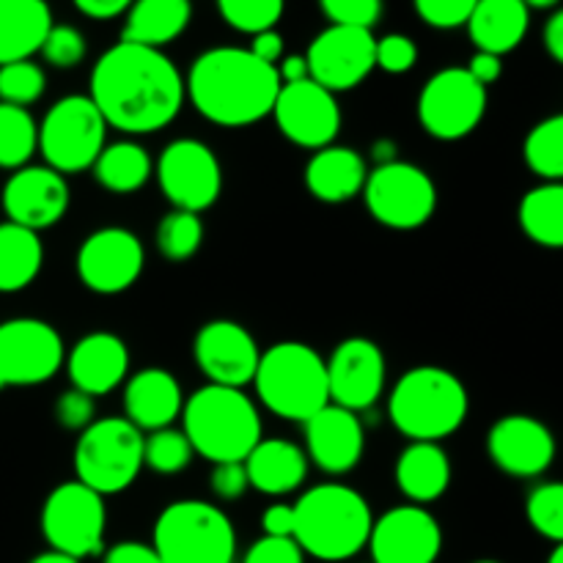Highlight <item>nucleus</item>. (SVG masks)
I'll list each match as a JSON object with an SVG mask.
<instances>
[{
  "instance_id": "7c9ffc66",
  "label": "nucleus",
  "mask_w": 563,
  "mask_h": 563,
  "mask_svg": "<svg viewBox=\"0 0 563 563\" xmlns=\"http://www.w3.org/2000/svg\"><path fill=\"white\" fill-rule=\"evenodd\" d=\"M190 20V0H135L126 11L121 42L163 49L187 31Z\"/></svg>"
},
{
  "instance_id": "0eeeda50",
  "label": "nucleus",
  "mask_w": 563,
  "mask_h": 563,
  "mask_svg": "<svg viewBox=\"0 0 563 563\" xmlns=\"http://www.w3.org/2000/svg\"><path fill=\"white\" fill-rule=\"evenodd\" d=\"M165 563H234L236 531L209 500H176L159 511L154 542Z\"/></svg>"
},
{
  "instance_id": "3c124183",
  "label": "nucleus",
  "mask_w": 563,
  "mask_h": 563,
  "mask_svg": "<svg viewBox=\"0 0 563 563\" xmlns=\"http://www.w3.org/2000/svg\"><path fill=\"white\" fill-rule=\"evenodd\" d=\"M102 563H165L152 544L119 542L104 553Z\"/></svg>"
},
{
  "instance_id": "f03ea898",
  "label": "nucleus",
  "mask_w": 563,
  "mask_h": 563,
  "mask_svg": "<svg viewBox=\"0 0 563 563\" xmlns=\"http://www.w3.org/2000/svg\"><path fill=\"white\" fill-rule=\"evenodd\" d=\"M187 99L218 126H251L273 115L280 91L278 69L251 49L212 47L192 60L185 77Z\"/></svg>"
},
{
  "instance_id": "49530a36",
  "label": "nucleus",
  "mask_w": 563,
  "mask_h": 563,
  "mask_svg": "<svg viewBox=\"0 0 563 563\" xmlns=\"http://www.w3.org/2000/svg\"><path fill=\"white\" fill-rule=\"evenodd\" d=\"M97 407H93V396L82 394V390L69 388L66 394H60L55 399V421L60 423L69 432H82V429L91 427L97 418H93Z\"/></svg>"
},
{
  "instance_id": "864d4df0",
  "label": "nucleus",
  "mask_w": 563,
  "mask_h": 563,
  "mask_svg": "<svg viewBox=\"0 0 563 563\" xmlns=\"http://www.w3.org/2000/svg\"><path fill=\"white\" fill-rule=\"evenodd\" d=\"M251 49L253 55H256L258 60H264V64H269V66H278L280 64V58H284V49H286V42H284V36H280L278 31H262V33H256V36H253V42H251Z\"/></svg>"
},
{
  "instance_id": "b1692460",
  "label": "nucleus",
  "mask_w": 563,
  "mask_h": 563,
  "mask_svg": "<svg viewBox=\"0 0 563 563\" xmlns=\"http://www.w3.org/2000/svg\"><path fill=\"white\" fill-rule=\"evenodd\" d=\"M66 374L71 388L88 396H108L126 383L130 374V346L108 330L88 333L66 352Z\"/></svg>"
},
{
  "instance_id": "c9c22d12",
  "label": "nucleus",
  "mask_w": 563,
  "mask_h": 563,
  "mask_svg": "<svg viewBox=\"0 0 563 563\" xmlns=\"http://www.w3.org/2000/svg\"><path fill=\"white\" fill-rule=\"evenodd\" d=\"M522 157L542 181H563V113L548 115L531 126L522 143Z\"/></svg>"
},
{
  "instance_id": "4d7b16f0",
  "label": "nucleus",
  "mask_w": 563,
  "mask_h": 563,
  "mask_svg": "<svg viewBox=\"0 0 563 563\" xmlns=\"http://www.w3.org/2000/svg\"><path fill=\"white\" fill-rule=\"evenodd\" d=\"M278 69V77H280V86H289V82H302L308 80V60L306 55H284L280 58V64L275 66Z\"/></svg>"
},
{
  "instance_id": "bf43d9fd",
  "label": "nucleus",
  "mask_w": 563,
  "mask_h": 563,
  "mask_svg": "<svg viewBox=\"0 0 563 563\" xmlns=\"http://www.w3.org/2000/svg\"><path fill=\"white\" fill-rule=\"evenodd\" d=\"M528 9H537V11H550L561 3V0H522Z\"/></svg>"
},
{
  "instance_id": "e433bc0d",
  "label": "nucleus",
  "mask_w": 563,
  "mask_h": 563,
  "mask_svg": "<svg viewBox=\"0 0 563 563\" xmlns=\"http://www.w3.org/2000/svg\"><path fill=\"white\" fill-rule=\"evenodd\" d=\"M154 245H157L159 256L170 264H185L201 251L203 245V223L201 214L174 212L165 214L157 225V234H154Z\"/></svg>"
},
{
  "instance_id": "39448f33",
  "label": "nucleus",
  "mask_w": 563,
  "mask_h": 563,
  "mask_svg": "<svg viewBox=\"0 0 563 563\" xmlns=\"http://www.w3.org/2000/svg\"><path fill=\"white\" fill-rule=\"evenodd\" d=\"M181 432L192 454L212 465L245 462L262 440V416L245 390L207 383L185 401Z\"/></svg>"
},
{
  "instance_id": "6ab92c4d",
  "label": "nucleus",
  "mask_w": 563,
  "mask_h": 563,
  "mask_svg": "<svg viewBox=\"0 0 563 563\" xmlns=\"http://www.w3.org/2000/svg\"><path fill=\"white\" fill-rule=\"evenodd\" d=\"M192 357L209 385L242 390L245 385H253L262 350L251 330L242 328L240 322L212 319L192 339Z\"/></svg>"
},
{
  "instance_id": "5fc2aeb1",
  "label": "nucleus",
  "mask_w": 563,
  "mask_h": 563,
  "mask_svg": "<svg viewBox=\"0 0 563 563\" xmlns=\"http://www.w3.org/2000/svg\"><path fill=\"white\" fill-rule=\"evenodd\" d=\"M71 3L88 20H113V16L126 14L135 0H71Z\"/></svg>"
},
{
  "instance_id": "aec40b11",
  "label": "nucleus",
  "mask_w": 563,
  "mask_h": 563,
  "mask_svg": "<svg viewBox=\"0 0 563 563\" xmlns=\"http://www.w3.org/2000/svg\"><path fill=\"white\" fill-rule=\"evenodd\" d=\"M328 390L330 405L344 410L363 412L379 401L388 383L385 355L372 339L352 335L344 339L328 357Z\"/></svg>"
},
{
  "instance_id": "c756f323",
  "label": "nucleus",
  "mask_w": 563,
  "mask_h": 563,
  "mask_svg": "<svg viewBox=\"0 0 563 563\" xmlns=\"http://www.w3.org/2000/svg\"><path fill=\"white\" fill-rule=\"evenodd\" d=\"M53 25L47 0H0V66L33 58Z\"/></svg>"
},
{
  "instance_id": "2f4dec72",
  "label": "nucleus",
  "mask_w": 563,
  "mask_h": 563,
  "mask_svg": "<svg viewBox=\"0 0 563 563\" xmlns=\"http://www.w3.org/2000/svg\"><path fill=\"white\" fill-rule=\"evenodd\" d=\"M44 245L36 231L16 223H0V295H16L38 278Z\"/></svg>"
},
{
  "instance_id": "f704fd0d",
  "label": "nucleus",
  "mask_w": 563,
  "mask_h": 563,
  "mask_svg": "<svg viewBox=\"0 0 563 563\" xmlns=\"http://www.w3.org/2000/svg\"><path fill=\"white\" fill-rule=\"evenodd\" d=\"M38 152V124L27 108L0 102V168L20 170Z\"/></svg>"
},
{
  "instance_id": "c03bdc74",
  "label": "nucleus",
  "mask_w": 563,
  "mask_h": 563,
  "mask_svg": "<svg viewBox=\"0 0 563 563\" xmlns=\"http://www.w3.org/2000/svg\"><path fill=\"white\" fill-rule=\"evenodd\" d=\"M476 3L478 0H412L416 14L429 27H438V31H451V27L467 25Z\"/></svg>"
},
{
  "instance_id": "393cba45",
  "label": "nucleus",
  "mask_w": 563,
  "mask_h": 563,
  "mask_svg": "<svg viewBox=\"0 0 563 563\" xmlns=\"http://www.w3.org/2000/svg\"><path fill=\"white\" fill-rule=\"evenodd\" d=\"M185 410L181 385L168 368H141L124 383V418L143 434L174 427Z\"/></svg>"
},
{
  "instance_id": "052dcab7",
  "label": "nucleus",
  "mask_w": 563,
  "mask_h": 563,
  "mask_svg": "<svg viewBox=\"0 0 563 563\" xmlns=\"http://www.w3.org/2000/svg\"><path fill=\"white\" fill-rule=\"evenodd\" d=\"M548 563H563V544H555L553 553H550Z\"/></svg>"
},
{
  "instance_id": "6e6d98bb",
  "label": "nucleus",
  "mask_w": 563,
  "mask_h": 563,
  "mask_svg": "<svg viewBox=\"0 0 563 563\" xmlns=\"http://www.w3.org/2000/svg\"><path fill=\"white\" fill-rule=\"evenodd\" d=\"M544 49L550 53V58L559 60L563 66V9H555L550 14V20L544 22Z\"/></svg>"
},
{
  "instance_id": "680f3d73",
  "label": "nucleus",
  "mask_w": 563,
  "mask_h": 563,
  "mask_svg": "<svg viewBox=\"0 0 563 563\" xmlns=\"http://www.w3.org/2000/svg\"><path fill=\"white\" fill-rule=\"evenodd\" d=\"M473 563H500V561H493V559H482V561H473Z\"/></svg>"
},
{
  "instance_id": "8fccbe9b",
  "label": "nucleus",
  "mask_w": 563,
  "mask_h": 563,
  "mask_svg": "<svg viewBox=\"0 0 563 563\" xmlns=\"http://www.w3.org/2000/svg\"><path fill=\"white\" fill-rule=\"evenodd\" d=\"M295 506L289 504H273L264 509L262 528L264 537H278V539H295Z\"/></svg>"
},
{
  "instance_id": "9d476101",
  "label": "nucleus",
  "mask_w": 563,
  "mask_h": 563,
  "mask_svg": "<svg viewBox=\"0 0 563 563\" xmlns=\"http://www.w3.org/2000/svg\"><path fill=\"white\" fill-rule=\"evenodd\" d=\"M38 526L49 550H58L77 561L104 553V528H108L104 498L77 478L58 484L47 495Z\"/></svg>"
},
{
  "instance_id": "9b49d317",
  "label": "nucleus",
  "mask_w": 563,
  "mask_h": 563,
  "mask_svg": "<svg viewBox=\"0 0 563 563\" xmlns=\"http://www.w3.org/2000/svg\"><path fill=\"white\" fill-rule=\"evenodd\" d=\"M363 201L368 214L385 229L416 231L434 218L438 185L418 165L394 159L368 170Z\"/></svg>"
},
{
  "instance_id": "37998d69",
  "label": "nucleus",
  "mask_w": 563,
  "mask_h": 563,
  "mask_svg": "<svg viewBox=\"0 0 563 563\" xmlns=\"http://www.w3.org/2000/svg\"><path fill=\"white\" fill-rule=\"evenodd\" d=\"M319 9L328 16L330 25L372 31L383 16V0H319Z\"/></svg>"
},
{
  "instance_id": "bb28decb",
  "label": "nucleus",
  "mask_w": 563,
  "mask_h": 563,
  "mask_svg": "<svg viewBox=\"0 0 563 563\" xmlns=\"http://www.w3.org/2000/svg\"><path fill=\"white\" fill-rule=\"evenodd\" d=\"M245 471L253 489L269 498H284L300 489L308 478V456L291 440L262 438L256 449L247 454Z\"/></svg>"
},
{
  "instance_id": "c85d7f7f",
  "label": "nucleus",
  "mask_w": 563,
  "mask_h": 563,
  "mask_svg": "<svg viewBox=\"0 0 563 563\" xmlns=\"http://www.w3.org/2000/svg\"><path fill=\"white\" fill-rule=\"evenodd\" d=\"M396 487L410 504L427 506L451 487V460L440 443H410L396 460Z\"/></svg>"
},
{
  "instance_id": "ea45409f",
  "label": "nucleus",
  "mask_w": 563,
  "mask_h": 563,
  "mask_svg": "<svg viewBox=\"0 0 563 563\" xmlns=\"http://www.w3.org/2000/svg\"><path fill=\"white\" fill-rule=\"evenodd\" d=\"M286 0H218V11L234 31L256 36L262 31H273L280 22Z\"/></svg>"
},
{
  "instance_id": "cd10ccee",
  "label": "nucleus",
  "mask_w": 563,
  "mask_h": 563,
  "mask_svg": "<svg viewBox=\"0 0 563 563\" xmlns=\"http://www.w3.org/2000/svg\"><path fill=\"white\" fill-rule=\"evenodd\" d=\"M465 27L478 53H493L504 58L528 36L531 9L522 0H478Z\"/></svg>"
},
{
  "instance_id": "13d9d810",
  "label": "nucleus",
  "mask_w": 563,
  "mask_h": 563,
  "mask_svg": "<svg viewBox=\"0 0 563 563\" xmlns=\"http://www.w3.org/2000/svg\"><path fill=\"white\" fill-rule=\"evenodd\" d=\"M27 563H80V561L71 559V555L58 553V550H47V553H38L36 559H31Z\"/></svg>"
},
{
  "instance_id": "4c0bfd02",
  "label": "nucleus",
  "mask_w": 563,
  "mask_h": 563,
  "mask_svg": "<svg viewBox=\"0 0 563 563\" xmlns=\"http://www.w3.org/2000/svg\"><path fill=\"white\" fill-rule=\"evenodd\" d=\"M192 462V445L181 429H159L143 440V467L159 476H176Z\"/></svg>"
},
{
  "instance_id": "a19ab883",
  "label": "nucleus",
  "mask_w": 563,
  "mask_h": 563,
  "mask_svg": "<svg viewBox=\"0 0 563 563\" xmlns=\"http://www.w3.org/2000/svg\"><path fill=\"white\" fill-rule=\"evenodd\" d=\"M44 88H47V75L36 60L27 58L0 66V102L31 108L44 97Z\"/></svg>"
},
{
  "instance_id": "f8f14e48",
  "label": "nucleus",
  "mask_w": 563,
  "mask_h": 563,
  "mask_svg": "<svg viewBox=\"0 0 563 563\" xmlns=\"http://www.w3.org/2000/svg\"><path fill=\"white\" fill-rule=\"evenodd\" d=\"M487 88L471 77L465 66L434 71L418 97V121L438 141H462L487 115Z\"/></svg>"
},
{
  "instance_id": "473e14b6",
  "label": "nucleus",
  "mask_w": 563,
  "mask_h": 563,
  "mask_svg": "<svg viewBox=\"0 0 563 563\" xmlns=\"http://www.w3.org/2000/svg\"><path fill=\"white\" fill-rule=\"evenodd\" d=\"M93 179L99 187L115 196H132L143 190L154 174V159L135 141H115L102 148L93 163Z\"/></svg>"
},
{
  "instance_id": "a878e982",
  "label": "nucleus",
  "mask_w": 563,
  "mask_h": 563,
  "mask_svg": "<svg viewBox=\"0 0 563 563\" xmlns=\"http://www.w3.org/2000/svg\"><path fill=\"white\" fill-rule=\"evenodd\" d=\"M366 179V159L350 146L319 148L306 165L308 192L322 203H346L363 196Z\"/></svg>"
},
{
  "instance_id": "ddd939ff",
  "label": "nucleus",
  "mask_w": 563,
  "mask_h": 563,
  "mask_svg": "<svg viewBox=\"0 0 563 563\" xmlns=\"http://www.w3.org/2000/svg\"><path fill=\"white\" fill-rule=\"evenodd\" d=\"M154 176L165 201L181 212H207L223 192V168L218 154L196 137L170 141L154 163Z\"/></svg>"
},
{
  "instance_id": "a18cd8bd",
  "label": "nucleus",
  "mask_w": 563,
  "mask_h": 563,
  "mask_svg": "<svg viewBox=\"0 0 563 563\" xmlns=\"http://www.w3.org/2000/svg\"><path fill=\"white\" fill-rule=\"evenodd\" d=\"M418 64V44L405 33L377 38V69L388 75H407Z\"/></svg>"
},
{
  "instance_id": "72a5a7b5",
  "label": "nucleus",
  "mask_w": 563,
  "mask_h": 563,
  "mask_svg": "<svg viewBox=\"0 0 563 563\" xmlns=\"http://www.w3.org/2000/svg\"><path fill=\"white\" fill-rule=\"evenodd\" d=\"M520 229L533 245L563 251V181H542L522 196Z\"/></svg>"
},
{
  "instance_id": "4468645a",
  "label": "nucleus",
  "mask_w": 563,
  "mask_h": 563,
  "mask_svg": "<svg viewBox=\"0 0 563 563\" xmlns=\"http://www.w3.org/2000/svg\"><path fill=\"white\" fill-rule=\"evenodd\" d=\"M64 361V339L49 322L33 317L0 322V390L49 383Z\"/></svg>"
},
{
  "instance_id": "58836bf2",
  "label": "nucleus",
  "mask_w": 563,
  "mask_h": 563,
  "mask_svg": "<svg viewBox=\"0 0 563 563\" xmlns=\"http://www.w3.org/2000/svg\"><path fill=\"white\" fill-rule=\"evenodd\" d=\"M526 517L539 537L563 544V482H544L531 489Z\"/></svg>"
},
{
  "instance_id": "f257e3e1",
  "label": "nucleus",
  "mask_w": 563,
  "mask_h": 563,
  "mask_svg": "<svg viewBox=\"0 0 563 563\" xmlns=\"http://www.w3.org/2000/svg\"><path fill=\"white\" fill-rule=\"evenodd\" d=\"M88 97L110 130L148 135L174 124L187 88L179 66L163 49L119 42L93 64Z\"/></svg>"
},
{
  "instance_id": "20e7f679",
  "label": "nucleus",
  "mask_w": 563,
  "mask_h": 563,
  "mask_svg": "<svg viewBox=\"0 0 563 563\" xmlns=\"http://www.w3.org/2000/svg\"><path fill=\"white\" fill-rule=\"evenodd\" d=\"M471 412L465 383L443 366H416L401 374L388 396V416L410 443H440L460 432Z\"/></svg>"
},
{
  "instance_id": "79ce46f5",
  "label": "nucleus",
  "mask_w": 563,
  "mask_h": 563,
  "mask_svg": "<svg viewBox=\"0 0 563 563\" xmlns=\"http://www.w3.org/2000/svg\"><path fill=\"white\" fill-rule=\"evenodd\" d=\"M38 53H42L44 64L55 66V69H75L86 60L88 42L75 25H53Z\"/></svg>"
},
{
  "instance_id": "f3484780",
  "label": "nucleus",
  "mask_w": 563,
  "mask_h": 563,
  "mask_svg": "<svg viewBox=\"0 0 563 563\" xmlns=\"http://www.w3.org/2000/svg\"><path fill=\"white\" fill-rule=\"evenodd\" d=\"M273 119L286 141L300 148H311V152L333 146L341 130L339 99L333 91L313 82L311 77L280 86Z\"/></svg>"
},
{
  "instance_id": "6e6552de",
  "label": "nucleus",
  "mask_w": 563,
  "mask_h": 563,
  "mask_svg": "<svg viewBox=\"0 0 563 563\" xmlns=\"http://www.w3.org/2000/svg\"><path fill=\"white\" fill-rule=\"evenodd\" d=\"M146 434L124 416L97 418L75 443V476L102 498L119 495L135 484L143 471Z\"/></svg>"
},
{
  "instance_id": "5701e85b",
  "label": "nucleus",
  "mask_w": 563,
  "mask_h": 563,
  "mask_svg": "<svg viewBox=\"0 0 563 563\" xmlns=\"http://www.w3.org/2000/svg\"><path fill=\"white\" fill-rule=\"evenodd\" d=\"M306 456L328 476H346L355 471L366 451V432L361 416L339 405H328L302 423Z\"/></svg>"
},
{
  "instance_id": "4be33fe9",
  "label": "nucleus",
  "mask_w": 563,
  "mask_h": 563,
  "mask_svg": "<svg viewBox=\"0 0 563 563\" xmlns=\"http://www.w3.org/2000/svg\"><path fill=\"white\" fill-rule=\"evenodd\" d=\"M0 201L9 223L38 234L66 218L71 196L66 176H60L58 170L47 165H25L5 179Z\"/></svg>"
},
{
  "instance_id": "dca6fc26",
  "label": "nucleus",
  "mask_w": 563,
  "mask_h": 563,
  "mask_svg": "<svg viewBox=\"0 0 563 563\" xmlns=\"http://www.w3.org/2000/svg\"><path fill=\"white\" fill-rule=\"evenodd\" d=\"M308 75L328 91H352L377 69V38L366 27L330 25L306 53Z\"/></svg>"
},
{
  "instance_id": "de8ad7c7",
  "label": "nucleus",
  "mask_w": 563,
  "mask_h": 563,
  "mask_svg": "<svg viewBox=\"0 0 563 563\" xmlns=\"http://www.w3.org/2000/svg\"><path fill=\"white\" fill-rule=\"evenodd\" d=\"M209 489L218 500L223 504H234L242 495L251 489V482H247L245 462H220V465H212V473H209Z\"/></svg>"
},
{
  "instance_id": "412c9836",
  "label": "nucleus",
  "mask_w": 563,
  "mask_h": 563,
  "mask_svg": "<svg viewBox=\"0 0 563 563\" xmlns=\"http://www.w3.org/2000/svg\"><path fill=\"white\" fill-rule=\"evenodd\" d=\"M555 434L539 418L511 412L487 432V454L498 471L515 478H539L555 460Z\"/></svg>"
},
{
  "instance_id": "1a4fd4ad",
  "label": "nucleus",
  "mask_w": 563,
  "mask_h": 563,
  "mask_svg": "<svg viewBox=\"0 0 563 563\" xmlns=\"http://www.w3.org/2000/svg\"><path fill=\"white\" fill-rule=\"evenodd\" d=\"M108 130L110 126L104 124L102 113L88 93L86 97L69 93L58 99L38 124V152L44 165L58 170L60 176L93 168L102 148L108 146L104 143Z\"/></svg>"
},
{
  "instance_id": "a211bd4d",
  "label": "nucleus",
  "mask_w": 563,
  "mask_h": 563,
  "mask_svg": "<svg viewBox=\"0 0 563 563\" xmlns=\"http://www.w3.org/2000/svg\"><path fill=\"white\" fill-rule=\"evenodd\" d=\"M372 563H434L443 553V528L427 506L405 504L374 520Z\"/></svg>"
},
{
  "instance_id": "7ed1b4c3",
  "label": "nucleus",
  "mask_w": 563,
  "mask_h": 563,
  "mask_svg": "<svg viewBox=\"0 0 563 563\" xmlns=\"http://www.w3.org/2000/svg\"><path fill=\"white\" fill-rule=\"evenodd\" d=\"M295 542L311 559L339 563L368 548L374 515L368 500L346 484L328 482L295 504Z\"/></svg>"
},
{
  "instance_id": "603ef678",
  "label": "nucleus",
  "mask_w": 563,
  "mask_h": 563,
  "mask_svg": "<svg viewBox=\"0 0 563 563\" xmlns=\"http://www.w3.org/2000/svg\"><path fill=\"white\" fill-rule=\"evenodd\" d=\"M465 69L471 71L473 80L482 82L484 88H489L493 82L500 80V75H504V58H500V55H493V53H478L476 49V55L467 60Z\"/></svg>"
},
{
  "instance_id": "2eb2a0df",
  "label": "nucleus",
  "mask_w": 563,
  "mask_h": 563,
  "mask_svg": "<svg viewBox=\"0 0 563 563\" xmlns=\"http://www.w3.org/2000/svg\"><path fill=\"white\" fill-rule=\"evenodd\" d=\"M77 278L93 295L113 297L132 289L146 267V251L137 234L121 225L91 231L77 247Z\"/></svg>"
},
{
  "instance_id": "09e8293b",
  "label": "nucleus",
  "mask_w": 563,
  "mask_h": 563,
  "mask_svg": "<svg viewBox=\"0 0 563 563\" xmlns=\"http://www.w3.org/2000/svg\"><path fill=\"white\" fill-rule=\"evenodd\" d=\"M242 563H306V553L295 539L262 537L247 548Z\"/></svg>"
},
{
  "instance_id": "423d86ee",
  "label": "nucleus",
  "mask_w": 563,
  "mask_h": 563,
  "mask_svg": "<svg viewBox=\"0 0 563 563\" xmlns=\"http://www.w3.org/2000/svg\"><path fill=\"white\" fill-rule=\"evenodd\" d=\"M253 388L264 410L284 421L306 423L330 405L328 363L302 341H280L258 357Z\"/></svg>"
}]
</instances>
